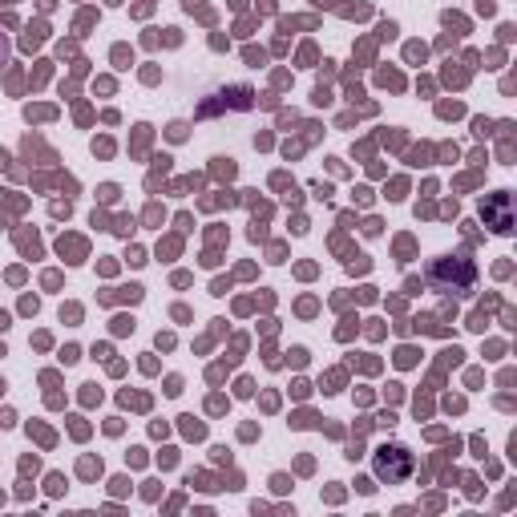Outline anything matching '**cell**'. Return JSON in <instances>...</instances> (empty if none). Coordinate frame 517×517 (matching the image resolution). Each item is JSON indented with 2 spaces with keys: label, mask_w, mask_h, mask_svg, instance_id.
<instances>
[{
  "label": "cell",
  "mask_w": 517,
  "mask_h": 517,
  "mask_svg": "<svg viewBox=\"0 0 517 517\" xmlns=\"http://www.w3.org/2000/svg\"><path fill=\"white\" fill-rule=\"evenodd\" d=\"M408 469H412V457H408V448H400V444H384L380 448V457H376V473L388 481V485H396V481H404L408 477Z\"/></svg>",
  "instance_id": "1"
},
{
  "label": "cell",
  "mask_w": 517,
  "mask_h": 517,
  "mask_svg": "<svg viewBox=\"0 0 517 517\" xmlns=\"http://www.w3.org/2000/svg\"><path fill=\"white\" fill-rule=\"evenodd\" d=\"M429 275H433V283H437V287H448V283H452V275H448L444 259H441V263H433V271H429ZM457 291H461V295H465V291H473V267H469L465 259H457Z\"/></svg>",
  "instance_id": "2"
},
{
  "label": "cell",
  "mask_w": 517,
  "mask_h": 517,
  "mask_svg": "<svg viewBox=\"0 0 517 517\" xmlns=\"http://www.w3.org/2000/svg\"><path fill=\"white\" fill-rule=\"evenodd\" d=\"M493 230H509V194H497V202H493Z\"/></svg>",
  "instance_id": "3"
},
{
  "label": "cell",
  "mask_w": 517,
  "mask_h": 517,
  "mask_svg": "<svg viewBox=\"0 0 517 517\" xmlns=\"http://www.w3.org/2000/svg\"><path fill=\"white\" fill-rule=\"evenodd\" d=\"M65 251L69 255H85V242L81 238H61V255H65Z\"/></svg>",
  "instance_id": "4"
},
{
  "label": "cell",
  "mask_w": 517,
  "mask_h": 517,
  "mask_svg": "<svg viewBox=\"0 0 517 517\" xmlns=\"http://www.w3.org/2000/svg\"><path fill=\"white\" fill-rule=\"evenodd\" d=\"M4 327H8V315H4V311H0V331H4Z\"/></svg>",
  "instance_id": "5"
},
{
  "label": "cell",
  "mask_w": 517,
  "mask_h": 517,
  "mask_svg": "<svg viewBox=\"0 0 517 517\" xmlns=\"http://www.w3.org/2000/svg\"><path fill=\"white\" fill-rule=\"evenodd\" d=\"M0 65H4V37H0Z\"/></svg>",
  "instance_id": "6"
},
{
  "label": "cell",
  "mask_w": 517,
  "mask_h": 517,
  "mask_svg": "<svg viewBox=\"0 0 517 517\" xmlns=\"http://www.w3.org/2000/svg\"><path fill=\"white\" fill-rule=\"evenodd\" d=\"M0 388H4V384H0Z\"/></svg>",
  "instance_id": "7"
}]
</instances>
